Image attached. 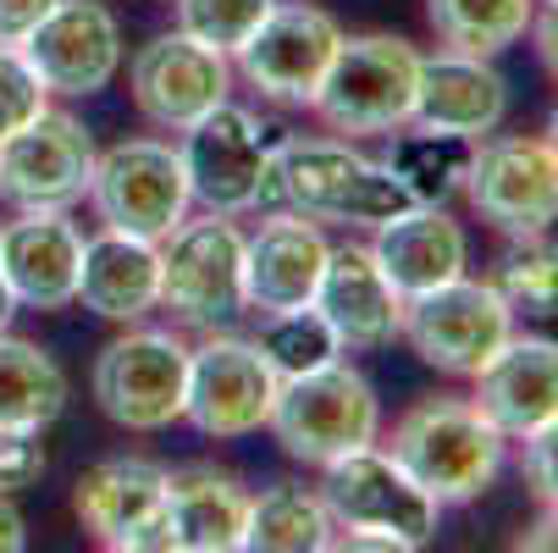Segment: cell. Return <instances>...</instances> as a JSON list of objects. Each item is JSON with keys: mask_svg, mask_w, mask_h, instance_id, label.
Masks as SVG:
<instances>
[{"mask_svg": "<svg viewBox=\"0 0 558 553\" xmlns=\"http://www.w3.org/2000/svg\"><path fill=\"white\" fill-rule=\"evenodd\" d=\"M371 255L381 261V272L392 277V288L415 299L437 282H453L470 266V239L464 227L448 216V205H410L392 221L376 227Z\"/></svg>", "mask_w": 558, "mask_h": 553, "instance_id": "cell-24", "label": "cell"}, {"mask_svg": "<svg viewBox=\"0 0 558 553\" xmlns=\"http://www.w3.org/2000/svg\"><path fill=\"white\" fill-rule=\"evenodd\" d=\"M271 7H277V0H178V28L194 34L199 45L232 56L238 45L260 28V17Z\"/></svg>", "mask_w": 558, "mask_h": 553, "instance_id": "cell-32", "label": "cell"}, {"mask_svg": "<svg viewBox=\"0 0 558 553\" xmlns=\"http://www.w3.org/2000/svg\"><path fill=\"white\" fill-rule=\"evenodd\" d=\"M250 526V493L227 470L189 465L167 488V531L172 553H238Z\"/></svg>", "mask_w": 558, "mask_h": 553, "instance_id": "cell-25", "label": "cell"}, {"mask_svg": "<svg viewBox=\"0 0 558 553\" xmlns=\"http://www.w3.org/2000/svg\"><path fill=\"white\" fill-rule=\"evenodd\" d=\"M475 382V410H482L509 443H525L558 416V344L553 338H509Z\"/></svg>", "mask_w": 558, "mask_h": 553, "instance_id": "cell-20", "label": "cell"}, {"mask_svg": "<svg viewBox=\"0 0 558 553\" xmlns=\"http://www.w3.org/2000/svg\"><path fill=\"white\" fill-rule=\"evenodd\" d=\"M271 128L221 100L216 111H205L194 128H183V167H189V189L194 205L216 211V216H250L260 205H271Z\"/></svg>", "mask_w": 558, "mask_h": 553, "instance_id": "cell-10", "label": "cell"}, {"mask_svg": "<svg viewBox=\"0 0 558 553\" xmlns=\"http://www.w3.org/2000/svg\"><path fill=\"white\" fill-rule=\"evenodd\" d=\"M255 344H260V354L271 360L277 376H304V371H322V365L343 360V338L332 333V322L315 304L266 315V327H260Z\"/></svg>", "mask_w": 558, "mask_h": 553, "instance_id": "cell-31", "label": "cell"}, {"mask_svg": "<svg viewBox=\"0 0 558 553\" xmlns=\"http://www.w3.org/2000/svg\"><path fill=\"white\" fill-rule=\"evenodd\" d=\"M266 426L288 459L332 465V459L381 437V399L349 360H332L322 371L282 376Z\"/></svg>", "mask_w": 558, "mask_h": 553, "instance_id": "cell-5", "label": "cell"}, {"mask_svg": "<svg viewBox=\"0 0 558 553\" xmlns=\"http://www.w3.org/2000/svg\"><path fill=\"white\" fill-rule=\"evenodd\" d=\"M77 304L95 310L100 322H144L161 304V244L133 239V232L106 227L100 239H84V266H77Z\"/></svg>", "mask_w": 558, "mask_h": 553, "instance_id": "cell-23", "label": "cell"}, {"mask_svg": "<svg viewBox=\"0 0 558 553\" xmlns=\"http://www.w3.org/2000/svg\"><path fill=\"white\" fill-rule=\"evenodd\" d=\"M542 139H547V149H553V161H558V106H553V117H547V133H542Z\"/></svg>", "mask_w": 558, "mask_h": 553, "instance_id": "cell-41", "label": "cell"}, {"mask_svg": "<svg viewBox=\"0 0 558 553\" xmlns=\"http://www.w3.org/2000/svg\"><path fill=\"white\" fill-rule=\"evenodd\" d=\"M50 95H100L122 67V28L100 0H56L50 17L17 45Z\"/></svg>", "mask_w": 558, "mask_h": 553, "instance_id": "cell-17", "label": "cell"}, {"mask_svg": "<svg viewBox=\"0 0 558 553\" xmlns=\"http://www.w3.org/2000/svg\"><path fill=\"white\" fill-rule=\"evenodd\" d=\"M536 0H426V23L442 50L459 56H504L531 34Z\"/></svg>", "mask_w": 558, "mask_h": 553, "instance_id": "cell-28", "label": "cell"}, {"mask_svg": "<svg viewBox=\"0 0 558 553\" xmlns=\"http://www.w3.org/2000/svg\"><path fill=\"white\" fill-rule=\"evenodd\" d=\"M310 304L332 322L343 349H381L398 338V322H404V293L392 288L371 244H332Z\"/></svg>", "mask_w": 558, "mask_h": 553, "instance_id": "cell-21", "label": "cell"}, {"mask_svg": "<svg viewBox=\"0 0 558 553\" xmlns=\"http://www.w3.org/2000/svg\"><path fill=\"white\" fill-rule=\"evenodd\" d=\"M542 7H558V0H542Z\"/></svg>", "mask_w": 558, "mask_h": 553, "instance_id": "cell-42", "label": "cell"}, {"mask_svg": "<svg viewBox=\"0 0 558 553\" xmlns=\"http://www.w3.org/2000/svg\"><path fill=\"white\" fill-rule=\"evenodd\" d=\"M398 338H410V349L442 376H475L514 338V310L493 282H475L459 272L453 282L404 299Z\"/></svg>", "mask_w": 558, "mask_h": 553, "instance_id": "cell-8", "label": "cell"}, {"mask_svg": "<svg viewBox=\"0 0 558 553\" xmlns=\"http://www.w3.org/2000/svg\"><path fill=\"white\" fill-rule=\"evenodd\" d=\"M464 200L504 239L547 232L558 221V161H553L547 139H525V133L475 139Z\"/></svg>", "mask_w": 558, "mask_h": 553, "instance_id": "cell-13", "label": "cell"}, {"mask_svg": "<svg viewBox=\"0 0 558 553\" xmlns=\"http://www.w3.org/2000/svg\"><path fill=\"white\" fill-rule=\"evenodd\" d=\"M392 139V133H387ZM470 161H475V139L464 133H437V128H415V133H398L392 149H387V172L398 178L415 205H448L453 194H464V178H470Z\"/></svg>", "mask_w": 558, "mask_h": 553, "instance_id": "cell-27", "label": "cell"}, {"mask_svg": "<svg viewBox=\"0 0 558 553\" xmlns=\"http://www.w3.org/2000/svg\"><path fill=\"white\" fill-rule=\"evenodd\" d=\"M45 477L39 432H0V493H23Z\"/></svg>", "mask_w": 558, "mask_h": 553, "instance_id": "cell-34", "label": "cell"}, {"mask_svg": "<svg viewBox=\"0 0 558 553\" xmlns=\"http://www.w3.org/2000/svg\"><path fill=\"white\" fill-rule=\"evenodd\" d=\"M315 493H322V504H327L338 531L371 537L381 553L426 548L437 537L442 504L376 443L322 465V488H315Z\"/></svg>", "mask_w": 558, "mask_h": 553, "instance_id": "cell-3", "label": "cell"}, {"mask_svg": "<svg viewBox=\"0 0 558 553\" xmlns=\"http://www.w3.org/2000/svg\"><path fill=\"white\" fill-rule=\"evenodd\" d=\"M89 205L106 227L161 244L194 205L183 149H172L161 139H122V144L100 149L95 178H89Z\"/></svg>", "mask_w": 558, "mask_h": 553, "instance_id": "cell-9", "label": "cell"}, {"mask_svg": "<svg viewBox=\"0 0 558 553\" xmlns=\"http://www.w3.org/2000/svg\"><path fill=\"white\" fill-rule=\"evenodd\" d=\"M77 266H84V232L66 221V211H17L0 221V272L17 310L77 304Z\"/></svg>", "mask_w": 558, "mask_h": 553, "instance_id": "cell-18", "label": "cell"}, {"mask_svg": "<svg viewBox=\"0 0 558 553\" xmlns=\"http://www.w3.org/2000/svg\"><path fill=\"white\" fill-rule=\"evenodd\" d=\"M525 482L542 498V509H558V416L525 437Z\"/></svg>", "mask_w": 558, "mask_h": 553, "instance_id": "cell-35", "label": "cell"}, {"mask_svg": "<svg viewBox=\"0 0 558 553\" xmlns=\"http://www.w3.org/2000/svg\"><path fill=\"white\" fill-rule=\"evenodd\" d=\"M509 437L475 410L470 399H421L415 410L398 416L387 454L448 509L475 504L504 470Z\"/></svg>", "mask_w": 558, "mask_h": 553, "instance_id": "cell-2", "label": "cell"}, {"mask_svg": "<svg viewBox=\"0 0 558 553\" xmlns=\"http://www.w3.org/2000/svg\"><path fill=\"white\" fill-rule=\"evenodd\" d=\"M128 89H133V106H138V117L149 128L183 133V128H194L205 111H216L227 100L232 56L199 45L183 28L155 34L128 67Z\"/></svg>", "mask_w": 558, "mask_h": 553, "instance_id": "cell-16", "label": "cell"}, {"mask_svg": "<svg viewBox=\"0 0 558 553\" xmlns=\"http://www.w3.org/2000/svg\"><path fill=\"white\" fill-rule=\"evenodd\" d=\"M167 488L172 470L138 459V454H117L100 459L77 477L72 509L84 520V531L100 548L117 553H172V531H167Z\"/></svg>", "mask_w": 558, "mask_h": 553, "instance_id": "cell-14", "label": "cell"}, {"mask_svg": "<svg viewBox=\"0 0 558 553\" xmlns=\"http://www.w3.org/2000/svg\"><path fill=\"white\" fill-rule=\"evenodd\" d=\"M28 548V520L17 515L12 493H0V553H23Z\"/></svg>", "mask_w": 558, "mask_h": 553, "instance_id": "cell-37", "label": "cell"}, {"mask_svg": "<svg viewBox=\"0 0 558 553\" xmlns=\"http://www.w3.org/2000/svg\"><path fill=\"white\" fill-rule=\"evenodd\" d=\"M95 405L122 432H167L189 399V344L161 327H128L95 360Z\"/></svg>", "mask_w": 558, "mask_h": 553, "instance_id": "cell-7", "label": "cell"}, {"mask_svg": "<svg viewBox=\"0 0 558 553\" xmlns=\"http://www.w3.org/2000/svg\"><path fill=\"white\" fill-rule=\"evenodd\" d=\"M493 288L514 310V322H536V327L558 322V244L547 239V232L514 239V250L498 261Z\"/></svg>", "mask_w": 558, "mask_h": 553, "instance_id": "cell-30", "label": "cell"}, {"mask_svg": "<svg viewBox=\"0 0 558 553\" xmlns=\"http://www.w3.org/2000/svg\"><path fill=\"white\" fill-rule=\"evenodd\" d=\"M95 139L72 111L45 106L34 122L0 139V200L17 211H72L89 200Z\"/></svg>", "mask_w": 558, "mask_h": 553, "instance_id": "cell-12", "label": "cell"}, {"mask_svg": "<svg viewBox=\"0 0 558 553\" xmlns=\"http://www.w3.org/2000/svg\"><path fill=\"white\" fill-rule=\"evenodd\" d=\"M189 333H221L244 315V232L232 216H183L161 239V304Z\"/></svg>", "mask_w": 558, "mask_h": 553, "instance_id": "cell-6", "label": "cell"}, {"mask_svg": "<svg viewBox=\"0 0 558 553\" xmlns=\"http://www.w3.org/2000/svg\"><path fill=\"white\" fill-rule=\"evenodd\" d=\"M282 376L271 371V360L260 354V344L205 333L199 349H189V399H183V421L216 443L250 437L271 421Z\"/></svg>", "mask_w": 558, "mask_h": 553, "instance_id": "cell-11", "label": "cell"}, {"mask_svg": "<svg viewBox=\"0 0 558 553\" xmlns=\"http://www.w3.org/2000/svg\"><path fill=\"white\" fill-rule=\"evenodd\" d=\"M520 548H531V553H558V509H542V520L520 537Z\"/></svg>", "mask_w": 558, "mask_h": 553, "instance_id": "cell-39", "label": "cell"}, {"mask_svg": "<svg viewBox=\"0 0 558 553\" xmlns=\"http://www.w3.org/2000/svg\"><path fill=\"white\" fill-rule=\"evenodd\" d=\"M332 515L322 504V493L310 488H266L260 498L250 493V526H244V548L250 553H322L332 542Z\"/></svg>", "mask_w": 558, "mask_h": 553, "instance_id": "cell-29", "label": "cell"}, {"mask_svg": "<svg viewBox=\"0 0 558 553\" xmlns=\"http://www.w3.org/2000/svg\"><path fill=\"white\" fill-rule=\"evenodd\" d=\"M531 34H536V56H542V67L558 77V7H547L542 17H531Z\"/></svg>", "mask_w": 558, "mask_h": 553, "instance_id": "cell-38", "label": "cell"}, {"mask_svg": "<svg viewBox=\"0 0 558 553\" xmlns=\"http://www.w3.org/2000/svg\"><path fill=\"white\" fill-rule=\"evenodd\" d=\"M45 106H50V89L39 84L28 56L17 45H0V139L17 133L23 122H34Z\"/></svg>", "mask_w": 558, "mask_h": 553, "instance_id": "cell-33", "label": "cell"}, {"mask_svg": "<svg viewBox=\"0 0 558 553\" xmlns=\"http://www.w3.org/2000/svg\"><path fill=\"white\" fill-rule=\"evenodd\" d=\"M12 315H17V299H12V288H7V272H0V333L12 327Z\"/></svg>", "mask_w": 558, "mask_h": 553, "instance_id": "cell-40", "label": "cell"}, {"mask_svg": "<svg viewBox=\"0 0 558 553\" xmlns=\"http://www.w3.org/2000/svg\"><path fill=\"white\" fill-rule=\"evenodd\" d=\"M56 0H0V45H23L45 17H50Z\"/></svg>", "mask_w": 558, "mask_h": 553, "instance_id": "cell-36", "label": "cell"}, {"mask_svg": "<svg viewBox=\"0 0 558 553\" xmlns=\"http://www.w3.org/2000/svg\"><path fill=\"white\" fill-rule=\"evenodd\" d=\"M327 232L322 221H310L299 211L266 216L250 239H244V310L255 315H277V310H299L315 299V282L327 272Z\"/></svg>", "mask_w": 558, "mask_h": 553, "instance_id": "cell-19", "label": "cell"}, {"mask_svg": "<svg viewBox=\"0 0 558 553\" xmlns=\"http://www.w3.org/2000/svg\"><path fill=\"white\" fill-rule=\"evenodd\" d=\"M343 45V28L310 7V0H277L260 28L232 50V67L277 106H315V89Z\"/></svg>", "mask_w": 558, "mask_h": 553, "instance_id": "cell-15", "label": "cell"}, {"mask_svg": "<svg viewBox=\"0 0 558 553\" xmlns=\"http://www.w3.org/2000/svg\"><path fill=\"white\" fill-rule=\"evenodd\" d=\"M504 111H509V84L487 56H459V50L421 56V84H415V111H410L415 128L487 139L498 133Z\"/></svg>", "mask_w": 558, "mask_h": 553, "instance_id": "cell-22", "label": "cell"}, {"mask_svg": "<svg viewBox=\"0 0 558 553\" xmlns=\"http://www.w3.org/2000/svg\"><path fill=\"white\" fill-rule=\"evenodd\" d=\"M66 410V371L28 338L0 333V432H45Z\"/></svg>", "mask_w": 558, "mask_h": 553, "instance_id": "cell-26", "label": "cell"}, {"mask_svg": "<svg viewBox=\"0 0 558 553\" xmlns=\"http://www.w3.org/2000/svg\"><path fill=\"white\" fill-rule=\"evenodd\" d=\"M288 211L310 221H332V227H381L398 211H410L415 200L398 189V178L360 155L349 139H277L271 149V194Z\"/></svg>", "mask_w": 558, "mask_h": 553, "instance_id": "cell-1", "label": "cell"}, {"mask_svg": "<svg viewBox=\"0 0 558 553\" xmlns=\"http://www.w3.org/2000/svg\"><path fill=\"white\" fill-rule=\"evenodd\" d=\"M421 84V50L398 34H354L338 45L322 89H315V117L338 139H381L410 128Z\"/></svg>", "mask_w": 558, "mask_h": 553, "instance_id": "cell-4", "label": "cell"}]
</instances>
